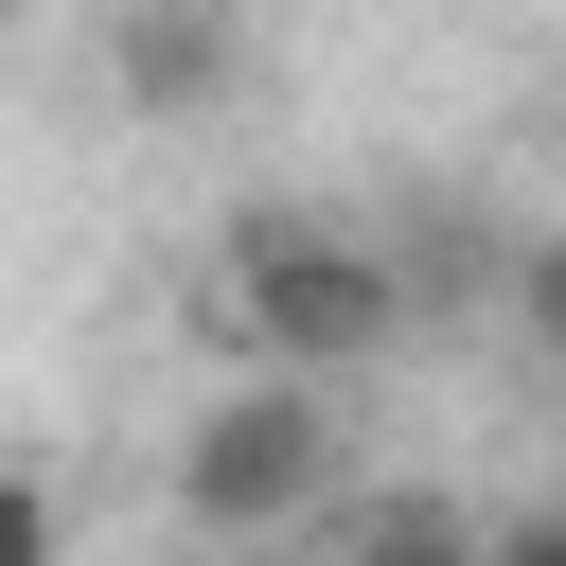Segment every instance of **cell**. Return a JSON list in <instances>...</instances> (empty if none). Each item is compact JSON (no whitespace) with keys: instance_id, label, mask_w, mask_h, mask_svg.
<instances>
[{"instance_id":"1","label":"cell","mask_w":566,"mask_h":566,"mask_svg":"<svg viewBox=\"0 0 566 566\" xmlns=\"http://www.w3.org/2000/svg\"><path fill=\"white\" fill-rule=\"evenodd\" d=\"M212 318L248 336V371L336 389L354 354H389L407 265H389L371 230H336V212H230V248H212Z\"/></svg>"},{"instance_id":"2","label":"cell","mask_w":566,"mask_h":566,"mask_svg":"<svg viewBox=\"0 0 566 566\" xmlns=\"http://www.w3.org/2000/svg\"><path fill=\"white\" fill-rule=\"evenodd\" d=\"M318 495H336V407H318V389L248 371V389H212V407L177 424V513H195V548H283Z\"/></svg>"},{"instance_id":"3","label":"cell","mask_w":566,"mask_h":566,"mask_svg":"<svg viewBox=\"0 0 566 566\" xmlns=\"http://www.w3.org/2000/svg\"><path fill=\"white\" fill-rule=\"evenodd\" d=\"M106 88H124L142 124H212V106L248 88V18H230V0H124V18H106Z\"/></svg>"},{"instance_id":"4","label":"cell","mask_w":566,"mask_h":566,"mask_svg":"<svg viewBox=\"0 0 566 566\" xmlns=\"http://www.w3.org/2000/svg\"><path fill=\"white\" fill-rule=\"evenodd\" d=\"M336 566H478V513H442V495H389V513H354V548Z\"/></svg>"},{"instance_id":"5","label":"cell","mask_w":566,"mask_h":566,"mask_svg":"<svg viewBox=\"0 0 566 566\" xmlns=\"http://www.w3.org/2000/svg\"><path fill=\"white\" fill-rule=\"evenodd\" d=\"M513 336L566 371V230H531V248H513Z\"/></svg>"},{"instance_id":"6","label":"cell","mask_w":566,"mask_h":566,"mask_svg":"<svg viewBox=\"0 0 566 566\" xmlns=\"http://www.w3.org/2000/svg\"><path fill=\"white\" fill-rule=\"evenodd\" d=\"M0 566H71V513H53L35 460H0Z\"/></svg>"},{"instance_id":"7","label":"cell","mask_w":566,"mask_h":566,"mask_svg":"<svg viewBox=\"0 0 566 566\" xmlns=\"http://www.w3.org/2000/svg\"><path fill=\"white\" fill-rule=\"evenodd\" d=\"M478 566H566V513H513V531H478Z\"/></svg>"},{"instance_id":"8","label":"cell","mask_w":566,"mask_h":566,"mask_svg":"<svg viewBox=\"0 0 566 566\" xmlns=\"http://www.w3.org/2000/svg\"><path fill=\"white\" fill-rule=\"evenodd\" d=\"M212 566H283V548H212Z\"/></svg>"}]
</instances>
